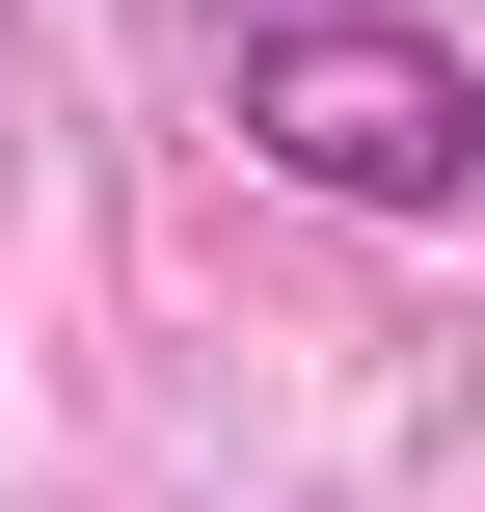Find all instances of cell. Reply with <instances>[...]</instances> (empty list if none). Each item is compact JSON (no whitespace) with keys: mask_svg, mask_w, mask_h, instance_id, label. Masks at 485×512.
<instances>
[{"mask_svg":"<svg viewBox=\"0 0 485 512\" xmlns=\"http://www.w3.org/2000/svg\"><path fill=\"white\" fill-rule=\"evenodd\" d=\"M243 135H270L324 216H459L485 189V81L405 54V27H270V54H243Z\"/></svg>","mask_w":485,"mask_h":512,"instance_id":"1","label":"cell"}]
</instances>
